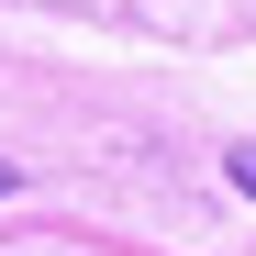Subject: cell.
Wrapping results in <instances>:
<instances>
[{
    "label": "cell",
    "instance_id": "6da1fadb",
    "mask_svg": "<svg viewBox=\"0 0 256 256\" xmlns=\"http://www.w3.org/2000/svg\"><path fill=\"white\" fill-rule=\"evenodd\" d=\"M223 178H234V190L256 200V145H234V156H223Z\"/></svg>",
    "mask_w": 256,
    "mask_h": 256
},
{
    "label": "cell",
    "instance_id": "7a4b0ae2",
    "mask_svg": "<svg viewBox=\"0 0 256 256\" xmlns=\"http://www.w3.org/2000/svg\"><path fill=\"white\" fill-rule=\"evenodd\" d=\"M0 200H12V156H0Z\"/></svg>",
    "mask_w": 256,
    "mask_h": 256
}]
</instances>
